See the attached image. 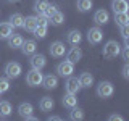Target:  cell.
<instances>
[{
  "mask_svg": "<svg viewBox=\"0 0 129 121\" xmlns=\"http://www.w3.org/2000/svg\"><path fill=\"white\" fill-rule=\"evenodd\" d=\"M119 52H121V47H119V44L116 42V40H108V42L105 44V47H103V56L108 58V60L116 58V56L119 55Z\"/></svg>",
  "mask_w": 129,
  "mask_h": 121,
  "instance_id": "obj_1",
  "label": "cell"
},
{
  "mask_svg": "<svg viewBox=\"0 0 129 121\" xmlns=\"http://www.w3.org/2000/svg\"><path fill=\"white\" fill-rule=\"evenodd\" d=\"M42 79H44V74L40 73V70H34V68H32L26 76V84L31 86V87H37V86L42 84Z\"/></svg>",
  "mask_w": 129,
  "mask_h": 121,
  "instance_id": "obj_2",
  "label": "cell"
},
{
  "mask_svg": "<svg viewBox=\"0 0 129 121\" xmlns=\"http://www.w3.org/2000/svg\"><path fill=\"white\" fill-rule=\"evenodd\" d=\"M113 92H115V87H113V84L108 82V81H102V82L97 86V95H99L100 99H108V97L113 95Z\"/></svg>",
  "mask_w": 129,
  "mask_h": 121,
  "instance_id": "obj_3",
  "label": "cell"
},
{
  "mask_svg": "<svg viewBox=\"0 0 129 121\" xmlns=\"http://www.w3.org/2000/svg\"><path fill=\"white\" fill-rule=\"evenodd\" d=\"M5 74L8 79H16L21 74V65L16 62H10L5 65Z\"/></svg>",
  "mask_w": 129,
  "mask_h": 121,
  "instance_id": "obj_4",
  "label": "cell"
},
{
  "mask_svg": "<svg viewBox=\"0 0 129 121\" xmlns=\"http://www.w3.org/2000/svg\"><path fill=\"white\" fill-rule=\"evenodd\" d=\"M56 73H58L60 76H63V78H68V76H71L73 73H74V63H71L70 60H64V62L58 63Z\"/></svg>",
  "mask_w": 129,
  "mask_h": 121,
  "instance_id": "obj_5",
  "label": "cell"
},
{
  "mask_svg": "<svg viewBox=\"0 0 129 121\" xmlns=\"http://www.w3.org/2000/svg\"><path fill=\"white\" fill-rule=\"evenodd\" d=\"M48 50H50V55L53 56V58H61V56H64V53H66V47H64V44L60 42V40L52 42Z\"/></svg>",
  "mask_w": 129,
  "mask_h": 121,
  "instance_id": "obj_6",
  "label": "cell"
},
{
  "mask_svg": "<svg viewBox=\"0 0 129 121\" xmlns=\"http://www.w3.org/2000/svg\"><path fill=\"white\" fill-rule=\"evenodd\" d=\"M103 39V32L100 31V27H90L87 32V40L90 45H97V44H100Z\"/></svg>",
  "mask_w": 129,
  "mask_h": 121,
  "instance_id": "obj_7",
  "label": "cell"
},
{
  "mask_svg": "<svg viewBox=\"0 0 129 121\" xmlns=\"http://www.w3.org/2000/svg\"><path fill=\"white\" fill-rule=\"evenodd\" d=\"M64 89H66V92H70V94H78L81 90V84H79V79L78 78H73V76H68L66 82H64Z\"/></svg>",
  "mask_w": 129,
  "mask_h": 121,
  "instance_id": "obj_8",
  "label": "cell"
},
{
  "mask_svg": "<svg viewBox=\"0 0 129 121\" xmlns=\"http://www.w3.org/2000/svg\"><path fill=\"white\" fill-rule=\"evenodd\" d=\"M29 63H31V66L34 68V70H42V68L47 65V60H45V56L42 53H32Z\"/></svg>",
  "mask_w": 129,
  "mask_h": 121,
  "instance_id": "obj_9",
  "label": "cell"
},
{
  "mask_svg": "<svg viewBox=\"0 0 129 121\" xmlns=\"http://www.w3.org/2000/svg\"><path fill=\"white\" fill-rule=\"evenodd\" d=\"M81 58H82V50H81V47L73 45V48L66 53V60H70L71 63H78V62H81Z\"/></svg>",
  "mask_w": 129,
  "mask_h": 121,
  "instance_id": "obj_10",
  "label": "cell"
},
{
  "mask_svg": "<svg viewBox=\"0 0 129 121\" xmlns=\"http://www.w3.org/2000/svg\"><path fill=\"white\" fill-rule=\"evenodd\" d=\"M94 21L99 24V26H102V24H107L108 21H110V15H108L107 10H97L95 15H94Z\"/></svg>",
  "mask_w": 129,
  "mask_h": 121,
  "instance_id": "obj_11",
  "label": "cell"
},
{
  "mask_svg": "<svg viewBox=\"0 0 129 121\" xmlns=\"http://www.w3.org/2000/svg\"><path fill=\"white\" fill-rule=\"evenodd\" d=\"M21 50H23V53H24V55H32V53H36V50H37V45H36V40H32V39L23 40Z\"/></svg>",
  "mask_w": 129,
  "mask_h": 121,
  "instance_id": "obj_12",
  "label": "cell"
},
{
  "mask_svg": "<svg viewBox=\"0 0 129 121\" xmlns=\"http://www.w3.org/2000/svg\"><path fill=\"white\" fill-rule=\"evenodd\" d=\"M66 40H68V44H71V45H79L81 40H82V34H81L78 29H73V31L68 32Z\"/></svg>",
  "mask_w": 129,
  "mask_h": 121,
  "instance_id": "obj_13",
  "label": "cell"
},
{
  "mask_svg": "<svg viewBox=\"0 0 129 121\" xmlns=\"http://www.w3.org/2000/svg\"><path fill=\"white\" fill-rule=\"evenodd\" d=\"M61 103H63V107H66V108H73V107L78 105V97H76V94L66 92V94L63 95V99H61Z\"/></svg>",
  "mask_w": 129,
  "mask_h": 121,
  "instance_id": "obj_14",
  "label": "cell"
},
{
  "mask_svg": "<svg viewBox=\"0 0 129 121\" xmlns=\"http://www.w3.org/2000/svg\"><path fill=\"white\" fill-rule=\"evenodd\" d=\"M42 86L45 87V89H55L56 86H58V78L53 74H47V76H44V79H42Z\"/></svg>",
  "mask_w": 129,
  "mask_h": 121,
  "instance_id": "obj_15",
  "label": "cell"
},
{
  "mask_svg": "<svg viewBox=\"0 0 129 121\" xmlns=\"http://www.w3.org/2000/svg\"><path fill=\"white\" fill-rule=\"evenodd\" d=\"M32 111H34V107H32L31 103H27V102H24V103H21L18 107V113H19V116L21 118H24L26 119L27 116H31L32 115Z\"/></svg>",
  "mask_w": 129,
  "mask_h": 121,
  "instance_id": "obj_16",
  "label": "cell"
},
{
  "mask_svg": "<svg viewBox=\"0 0 129 121\" xmlns=\"http://www.w3.org/2000/svg\"><path fill=\"white\" fill-rule=\"evenodd\" d=\"M23 36L19 34H11L10 37H8V47L10 48H21L23 45Z\"/></svg>",
  "mask_w": 129,
  "mask_h": 121,
  "instance_id": "obj_17",
  "label": "cell"
},
{
  "mask_svg": "<svg viewBox=\"0 0 129 121\" xmlns=\"http://www.w3.org/2000/svg\"><path fill=\"white\" fill-rule=\"evenodd\" d=\"M36 26H37V18H36V16H26V18H24V21H23V29L32 32V31L36 29Z\"/></svg>",
  "mask_w": 129,
  "mask_h": 121,
  "instance_id": "obj_18",
  "label": "cell"
},
{
  "mask_svg": "<svg viewBox=\"0 0 129 121\" xmlns=\"http://www.w3.org/2000/svg\"><path fill=\"white\" fill-rule=\"evenodd\" d=\"M111 8L115 13H119V11H127L129 8V3L126 0H113L111 2Z\"/></svg>",
  "mask_w": 129,
  "mask_h": 121,
  "instance_id": "obj_19",
  "label": "cell"
},
{
  "mask_svg": "<svg viewBox=\"0 0 129 121\" xmlns=\"http://www.w3.org/2000/svg\"><path fill=\"white\" fill-rule=\"evenodd\" d=\"M13 34V26L10 23H0V39H8Z\"/></svg>",
  "mask_w": 129,
  "mask_h": 121,
  "instance_id": "obj_20",
  "label": "cell"
},
{
  "mask_svg": "<svg viewBox=\"0 0 129 121\" xmlns=\"http://www.w3.org/2000/svg\"><path fill=\"white\" fill-rule=\"evenodd\" d=\"M39 107H40V110H42V111H52V110H53V107H55V102H53L52 97H44V99L40 100Z\"/></svg>",
  "mask_w": 129,
  "mask_h": 121,
  "instance_id": "obj_21",
  "label": "cell"
},
{
  "mask_svg": "<svg viewBox=\"0 0 129 121\" xmlns=\"http://www.w3.org/2000/svg\"><path fill=\"white\" fill-rule=\"evenodd\" d=\"M78 79H79L81 87H90L92 84H94V76H92L90 73H82Z\"/></svg>",
  "mask_w": 129,
  "mask_h": 121,
  "instance_id": "obj_22",
  "label": "cell"
},
{
  "mask_svg": "<svg viewBox=\"0 0 129 121\" xmlns=\"http://www.w3.org/2000/svg\"><path fill=\"white\" fill-rule=\"evenodd\" d=\"M115 23L118 24V26H126V24H129V15H127V11L115 13Z\"/></svg>",
  "mask_w": 129,
  "mask_h": 121,
  "instance_id": "obj_23",
  "label": "cell"
},
{
  "mask_svg": "<svg viewBox=\"0 0 129 121\" xmlns=\"http://www.w3.org/2000/svg\"><path fill=\"white\" fill-rule=\"evenodd\" d=\"M63 21H64V15L61 13L60 10H56L53 15L48 18V23L50 24H53V26H60V24H63Z\"/></svg>",
  "mask_w": 129,
  "mask_h": 121,
  "instance_id": "obj_24",
  "label": "cell"
},
{
  "mask_svg": "<svg viewBox=\"0 0 129 121\" xmlns=\"http://www.w3.org/2000/svg\"><path fill=\"white\" fill-rule=\"evenodd\" d=\"M23 21H24V16L21 13H15V15L10 16V21L8 23H10L15 29V27H23Z\"/></svg>",
  "mask_w": 129,
  "mask_h": 121,
  "instance_id": "obj_25",
  "label": "cell"
},
{
  "mask_svg": "<svg viewBox=\"0 0 129 121\" xmlns=\"http://www.w3.org/2000/svg\"><path fill=\"white\" fill-rule=\"evenodd\" d=\"M10 115H11V105H10V102H7V100L0 102V118H8Z\"/></svg>",
  "mask_w": 129,
  "mask_h": 121,
  "instance_id": "obj_26",
  "label": "cell"
},
{
  "mask_svg": "<svg viewBox=\"0 0 129 121\" xmlns=\"http://www.w3.org/2000/svg\"><path fill=\"white\" fill-rule=\"evenodd\" d=\"M76 7H78V10L81 13H86V11H89L92 8V0H78Z\"/></svg>",
  "mask_w": 129,
  "mask_h": 121,
  "instance_id": "obj_27",
  "label": "cell"
},
{
  "mask_svg": "<svg viewBox=\"0 0 129 121\" xmlns=\"http://www.w3.org/2000/svg\"><path fill=\"white\" fill-rule=\"evenodd\" d=\"M47 7H48L47 0H36V2H34V11L37 15H44V11H45Z\"/></svg>",
  "mask_w": 129,
  "mask_h": 121,
  "instance_id": "obj_28",
  "label": "cell"
},
{
  "mask_svg": "<svg viewBox=\"0 0 129 121\" xmlns=\"http://www.w3.org/2000/svg\"><path fill=\"white\" fill-rule=\"evenodd\" d=\"M70 118L73 119V121H81L84 118V111L81 110V108L76 105V107H73L71 108V113H70Z\"/></svg>",
  "mask_w": 129,
  "mask_h": 121,
  "instance_id": "obj_29",
  "label": "cell"
},
{
  "mask_svg": "<svg viewBox=\"0 0 129 121\" xmlns=\"http://www.w3.org/2000/svg\"><path fill=\"white\" fill-rule=\"evenodd\" d=\"M32 32H34V36L37 39H44L47 36V27L45 26H36V29L32 31Z\"/></svg>",
  "mask_w": 129,
  "mask_h": 121,
  "instance_id": "obj_30",
  "label": "cell"
},
{
  "mask_svg": "<svg viewBox=\"0 0 129 121\" xmlns=\"http://www.w3.org/2000/svg\"><path fill=\"white\" fill-rule=\"evenodd\" d=\"M10 89V82H8V78H0V92H7Z\"/></svg>",
  "mask_w": 129,
  "mask_h": 121,
  "instance_id": "obj_31",
  "label": "cell"
},
{
  "mask_svg": "<svg viewBox=\"0 0 129 121\" xmlns=\"http://www.w3.org/2000/svg\"><path fill=\"white\" fill-rule=\"evenodd\" d=\"M36 18H37V26H45L47 27L48 24H50V23H48V18L45 15H37Z\"/></svg>",
  "mask_w": 129,
  "mask_h": 121,
  "instance_id": "obj_32",
  "label": "cell"
},
{
  "mask_svg": "<svg viewBox=\"0 0 129 121\" xmlns=\"http://www.w3.org/2000/svg\"><path fill=\"white\" fill-rule=\"evenodd\" d=\"M56 10H58V7H56V5H50V3H48V7L45 8V11H44V15H45L47 18H50V16L53 15Z\"/></svg>",
  "mask_w": 129,
  "mask_h": 121,
  "instance_id": "obj_33",
  "label": "cell"
},
{
  "mask_svg": "<svg viewBox=\"0 0 129 121\" xmlns=\"http://www.w3.org/2000/svg\"><path fill=\"white\" fill-rule=\"evenodd\" d=\"M119 32H121V37H123L124 40H129V24H126V26H119Z\"/></svg>",
  "mask_w": 129,
  "mask_h": 121,
  "instance_id": "obj_34",
  "label": "cell"
},
{
  "mask_svg": "<svg viewBox=\"0 0 129 121\" xmlns=\"http://www.w3.org/2000/svg\"><path fill=\"white\" fill-rule=\"evenodd\" d=\"M123 58H124V62H129V40H124V47H123Z\"/></svg>",
  "mask_w": 129,
  "mask_h": 121,
  "instance_id": "obj_35",
  "label": "cell"
},
{
  "mask_svg": "<svg viewBox=\"0 0 129 121\" xmlns=\"http://www.w3.org/2000/svg\"><path fill=\"white\" fill-rule=\"evenodd\" d=\"M123 78L129 79V65H127V62L124 63V66H123Z\"/></svg>",
  "mask_w": 129,
  "mask_h": 121,
  "instance_id": "obj_36",
  "label": "cell"
},
{
  "mask_svg": "<svg viewBox=\"0 0 129 121\" xmlns=\"http://www.w3.org/2000/svg\"><path fill=\"white\" fill-rule=\"evenodd\" d=\"M108 119H110V121H123L124 118H123L121 115H111V116H110Z\"/></svg>",
  "mask_w": 129,
  "mask_h": 121,
  "instance_id": "obj_37",
  "label": "cell"
},
{
  "mask_svg": "<svg viewBox=\"0 0 129 121\" xmlns=\"http://www.w3.org/2000/svg\"><path fill=\"white\" fill-rule=\"evenodd\" d=\"M48 119H50V121H61V116H56V115H53V116H50Z\"/></svg>",
  "mask_w": 129,
  "mask_h": 121,
  "instance_id": "obj_38",
  "label": "cell"
},
{
  "mask_svg": "<svg viewBox=\"0 0 129 121\" xmlns=\"http://www.w3.org/2000/svg\"><path fill=\"white\" fill-rule=\"evenodd\" d=\"M8 2H11V3H18V2H21V0H8Z\"/></svg>",
  "mask_w": 129,
  "mask_h": 121,
  "instance_id": "obj_39",
  "label": "cell"
},
{
  "mask_svg": "<svg viewBox=\"0 0 129 121\" xmlns=\"http://www.w3.org/2000/svg\"><path fill=\"white\" fill-rule=\"evenodd\" d=\"M0 94H2V92H0Z\"/></svg>",
  "mask_w": 129,
  "mask_h": 121,
  "instance_id": "obj_40",
  "label": "cell"
}]
</instances>
